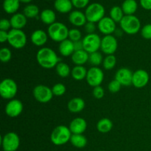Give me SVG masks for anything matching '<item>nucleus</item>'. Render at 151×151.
Masks as SVG:
<instances>
[{
    "instance_id": "f03ea898",
    "label": "nucleus",
    "mask_w": 151,
    "mask_h": 151,
    "mask_svg": "<svg viewBox=\"0 0 151 151\" xmlns=\"http://www.w3.org/2000/svg\"><path fill=\"white\" fill-rule=\"evenodd\" d=\"M72 132L69 127L65 125H58L52 131L50 140L55 145H63L70 142Z\"/></svg>"
},
{
    "instance_id": "f257e3e1",
    "label": "nucleus",
    "mask_w": 151,
    "mask_h": 151,
    "mask_svg": "<svg viewBox=\"0 0 151 151\" xmlns=\"http://www.w3.org/2000/svg\"><path fill=\"white\" fill-rule=\"evenodd\" d=\"M36 60L38 64L44 69H52L60 62L55 52L49 47H42L36 54Z\"/></svg>"
},
{
    "instance_id": "a19ab883",
    "label": "nucleus",
    "mask_w": 151,
    "mask_h": 151,
    "mask_svg": "<svg viewBox=\"0 0 151 151\" xmlns=\"http://www.w3.org/2000/svg\"><path fill=\"white\" fill-rule=\"evenodd\" d=\"M141 35L145 39H151V24H145L142 28Z\"/></svg>"
},
{
    "instance_id": "4c0bfd02",
    "label": "nucleus",
    "mask_w": 151,
    "mask_h": 151,
    "mask_svg": "<svg viewBox=\"0 0 151 151\" xmlns=\"http://www.w3.org/2000/svg\"><path fill=\"white\" fill-rule=\"evenodd\" d=\"M69 40H71L73 42L81 41L82 38V33L78 29L74 28V29H69V36H68Z\"/></svg>"
},
{
    "instance_id": "f3484780",
    "label": "nucleus",
    "mask_w": 151,
    "mask_h": 151,
    "mask_svg": "<svg viewBox=\"0 0 151 151\" xmlns=\"http://www.w3.org/2000/svg\"><path fill=\"white\" fill-rule=\"evenodd\" d=\"M69 128L72 134H83L87 128V122L83 118L77 117L71 121Z\"/></svg>"
},
{
    "instance_id": "dca6fc26",
    "label": "nucleus",
    "mask_w": 151,
    "mask_h": 151,
    "mask_svg": "<svg viewBox=\"0 0 151 151\" xmlns=\"http://www.w3.org/2000/svg\"><path fill=\"white\" fill-rule=\"evenodd\" d=\"M133 74L128 68H120L115 74V79L122 86H128L132 84Z\"/></svg>"
},
{
    "instance_id": "7ed1b4c3",
    "label": "nucleus",
    "mask_w": 151,
    "mask_h": 151,
    "mask_svg": "<svg viewBox=\"0 0 151 151\" xmlns=\"http://www.w3.org/2000/svg\"><path fill=\"white\" fill-rule=\"evenodd\" d=\"M69 31L67 27L61 22H55L50 25L47 29V34L52 41L60 43L67 39L69 36Z\"/></svg>"
},
{
    "instance_id": "58836bf2",
    "label": "nucleus",
    "mask_w": 151,
    "mask_h": 151,
    "mask_svg": "<svg viewBox=\"0 0 151 151\" xmlns=\"http://www.w3.org/2000/svg\"><path fill=\"white\" fill-rule=\"evenodd\" d=\"M121 87H122V85L116 79L111 81L109 83V86H108V88H109V91L111 93H113V94L119 91V90L121 89Z\"/></svg>"
},
{
    "instance_id": "c9c22d12",
    "label": "nucleus",
    "mask_w": 151,
    "mask_h": 151,
    "mask_svg": "<svg viewBox=\"0 0 151 151\" xmlns=\"http://www.w3.org/2000/svg\"><path fill=\"white\" fill-rule=\"evenodd\" d=\"M12 52L7 47H3L0 50V60L3 63H7L11 60Z\"/></svg>"
},
{
    "instance_id": "4be33fe9",
    "label": "nucleus",
    "mask_w": 151,
    "mask_h": 151,
    "mask_svg": "<svg viewBox=\"0 0 151 151\" xmlns=\"http://www.w3.org/2000/svg\"><path fill=\"white\" fill-rule=\"evenodd\" d=\"M58 51L60 54L63 57L72 56V54L75 52L74 42L69 40V38L61 41L59 44Z\"/></svg>"
},
{
    "instance_id": "c756f323",
    "label": "nucleus",
    "mask_w": 151,
    "mask_h": 151,
    "mask_svg": "<svg viewBox=\"0 0 151 151\" xmlns=\"http://www.w3.org/2000/svg\"><path fill=\"white\" fill-rule=\"evenodd\" d=\"M70 142L77 148H83L87 145V139L83 134H72Z\"/></svg>"
},
{
    "instance_id": "8fccbe9b",
    "label": "nucleus",
    "mask_w": 151,
    "mask_h": 151,
    "mask_svg": "<svg viewBox=\"0 0 151 151\" xmlns=\"http://www.w3.org/2000/svg\"><path fill=\"white\" fill-rule=\"evenodd\" d=\"M45 1H52V0H45Z\"/></svg>"
},
{
    "instance_id": "c03bdc74",
    "label": "nucleus",
    "mask_w": 151,
    "mask_h": 151,
    "mask_svg": "<svg viewBox=\"0 0 151 151\" xmlns=\"http://www.w3.org/2000/svg\"><path fill=\"white\" fill-rule=\"evenodd\" d=\"M84 28L87 34H93L96 30V25L93 22H87V23L84 26Z\"/></svg>"
},
{
    "instance_id": "6ab92c4d",
    "label": "nucleus",
    "mask_w": 151,
    "mask_h": 151,
    "mask_svg": "<svg viewBox=\"0 0 151 151\" xmlns=\"http://www.w3.org/2000/svg\"><path fill=\"white\" fill-rule=\"evenodd\" d=\"M69 21L72 24L76 27L85 26L87 23V19L85 13L80 10H74L69 13Z\"/></svg>"
},
{
    "instance_id": "20e7f679",
    "label": "nucleus",
    "mask_w": 151,
    "mask_h": 151,
    "mask_svg": "<svg viewBox=\"0 0 151 151\" xmlns=\"http://www.w3.org/2000/svg\"><path fill=\"white\" fill-rule=\"evenodd\" d=\"M119 25L121 29L128 35H135L141 29L140 20L134 15H125Z\"/></svg>"
},
{
    "instance_id": "b1692460",
    "label": "nucleus",
    "mask_w": 151,
    "mask_h": 151,
    "mask_svg": "<svg viewBox=\"0 0 151 151\" xmlns=\"http://www.w3.org/2000/svg\"><path fill=\"white\" fill-rule=\"evenodd\" d=\"M54 7L60 13H68L72 10L73 4L71 0H55Z\"/></svg>"
},
{
    "instance_id": "09e8293b",
    "label": "nucleus",
    "mask_w": 151,
    "mask_h": 151,
    "mask_svg": "<svg viewBox=\"0 0 151 151\" xmlns=\"http://www.w3.org/2000/svg\"><path fill=\"white\" fill-rule=\"evenodd\" d=\"M19 1H20V2L26 3V4H27V3L31 2V1H32V0H19Z\"/></svg>"
},
{
    "instance_id": "aec40b11",
    "label": "nucleus",
    "mask_w": 151,
    "mask_h": 151,
    "mask_svg": "<svg viewBox=\"0 0 151 151\" xmlns=\"http://www.w3.org/2000/svg\"><path fill=\"white\" fill-rule=\"evenodd\" d=\"M86 106L85 101L81 97H74L71 99L67 104L68 110L74 114L80 113L84 109Z\"/></svg>"
},
{
    "instance_id": "423d86ee",
    "label": "nucleus",
    "mask_w": 151,
    "mask_h": 151,
    "mask_svg": "<svg viewBox=\"0 0 151 151\" xmlns=\"http://www.w3.org/2000/svg\"><path fill=\"white\" fill-rule=\"evenodd\" d=\"M27 35L22 29H11L8 32V44L16 50L24 48L27 44Z\"/></svg>"
},
{
    "instance_id": "1a4fd4ad",
    "label": "nucleus",
    "mask_w": 151,
    "mask_h": 151,
    "mask_svg": "<svg viewBox=\"0 0 151 151\" xmlns=\"http://www.w3.org/2000/svg\"><path fill=\"white\" fill-rule=\"evenodd\" d=\"M1 144L4 151H16L20 145V139L15 132H9L1 138Z\"/></svg>"
},
{
    "instance_id": "6e6552de",
    "label": "nucleus",
    "mask_w": 151,
    "mask_h": 151,
    "mask_svg": "<svg viewBox=\"0 0 151 151\" xmlns=\"http://www.w3.org/2000/svg\"><path fill=\"white\" fill-rule=\"evenodd\" d=\"M101 40L97 34H87L82 40L83 50L88 54L97 52L100 49Z\"/></svg>"
},
{
    "instance_id": "f704fd0d",
    "label": "nucleus",
    "mask_w": 151,
    "mask_h": 151,
    "mask_svg": "<svg viewBox=\"0 0 151 151\" xmlns=\"http://www.w3.org/2000/svg\"><path fill=\"white\" fill-rule=\"evenodd\" d=\"M116 64V58L114 55H107L103 59V66L106 70H111Z\"/></svg>"
},
{
    "instance_id": "72a5a7b5",
    "label": "nucleus",
    "mask_w": 151,
    "mask_h": 151,
    "mask_svg": "<svg viewBox=\"0 0 151 151\" xmlns=\"http://www.w3.org/2000/svg\"><path fill=\"white\" fill-rule=\"evenodd\" d=\"M88 61L92 65V66H97L98 67L100 64L103 62V58L100 52H95L89 54V58Z\"/></svg>"
},
{
    "instance_id": "e433bc0d",
    "label": "nucleus",
    "mask_w": 151,
    "mask_h": 151,
    "mask_svg": "<svg viewBox=\"0 0 151 151\" xmlns=\"http://www.w3.org/2000/svg\"><path fill=\"white\" fill-rule=\"evenodd\" d=\"M52 91L53 94L57 97H60V96L63 95L66 91V88L65 85L63 83H56L52 88Z\"/></svg>"
},
{
    "instance_id": "a18cd8bd",
    "label": "nucleus",
    "mask_w": 151,
    "mask_h": 151,
    "mask_svg": "<svg viewBox=\"0 0 151 151\" xmlns=\"http://www.w3.org/2000/svg\"><path fill=\"white\" fill-rule=\"evenodd\" d=\"M142 7L147 10H151V0H140Z\"/></svg>"
},
{
    "instance_id": "cd10ccee",
    "label": "nucleus",
    "mask_w": 151,
    "mask_h": 151,
    "mask_svg": "<svg viewBox=\"0 0 151 151\" xmlns=\"http://www.w3.org/2000/svg\"><path fill=\"white\" fill-rule=\"evenodd\" d=\"M113 128V122L108 118H103L98 121L97 124V129L99 132L106 134L111 131Z\"/></svg>"
},
{
    "instance_id": "a878e982",
    "label": "nucleus",
    "mask_w": 151,
    "mask_h": 151,
    "mask_svg": "<svg viewBox=\"0 0 151 151\" xmlns=\"http://www.w3.org/2000/svg\"><path fill=\"white\" fill-rule=\"evenodd\" d=\"M20 7L19 0H4L3 9L8 14H15Z\"/></svg>"
},
{
    "instance_id": "de8ad7c7",
    "label": "nucleus",
    "mask_w": 151,
    "mask_h": 151,
    "mask_svg": "<svg viewBox=\"0 0 151 151\" xmlns=\"http://www.w3.org/2000/svg\"><path fill=\"white\" fill-rule=\"evenodd\" d=\"M74 47H75V51H79V50H83V45L82 40L76 41V42H74Z\"/></svg>"
},
{
    "instance_id": "3c124183",
    "label": "nucleus",
    "mask_w": 151,
    "mask_h": 151,
    "mask_svg": "<svg viewBox=\"0 0 151 151\" xmlns=\"http://www.w3.org/2000/svg\"><path fill=\"white\" fill-rule=\"evenodd\" d=\"M100 151H106V150H100Z\"/></svg>"
},
{
    "instance_id": "2f4dec72",
    "label": "nucleus",
    "mask_w": 151,
    "mask_h": 151,
    "mask_svg": "<svg viewBox=\"0 0 151 151\" xmlns=\"http://www.w3.org/2000/svg\"><path fill=\"white\" fill-rule=\"evenodd\" d=\"M125 13H124L123 10H122V7H119V6H114L109 12V17L111 18L116 23H120L122 19L125 16Z\"/></svg>"
},
{
    "instance_id": "473e14b6",
    "label": "nucleus",
    "mask_w": 151,
    "mask_h": 151,
    "mask_svg": "<svg viewBox=\"0 0 151 151\" xmlns=\"http://www.w3.org/2000/svg\"><path fill=\"white\" fill-rule=\"evenodd\" d=\"M23 13L27 18L33 19L39 14V8L35 4H28L24 8Z\"/></svg>"
},
{
    "instance_id": "39448f33",
    "label": "nucleus",
    "mask_w": 151,
    "mask_h": 151,
    "mask_svg": "<svg viewBox=\"0 0 151 151\" xmlns=\"http://www.w3.org/2000/svg\"><path fill=\"white\" fill-rule=\"evenodd\" d=\"M105 8L101 4L97 2L92 3L88 5L85 11L87 22L98 23L102 19L105 17Z\"/></svg>"
},
{
    "instance_id": "a211bd4d",
    "label": "nucleus",
    "mask_w": 151,
    "mask_h": 151,
    "mask_svg": "<svg viewBox=\"0 0 151 151\" xmlns=\"http://www.w3.org/2000/svg\"><path fill=\"white\" fill-rule=\"evenodd\" d=\"M48 34L42 29H36L31 34V42L36 47H43L48 40Z\"/></svg>"
},
{
    "instance_id": "9b49d317",
    "label": "nucleus",
    "mask_w": 151,
    "mask_h": 151,
    "mask_svg": "<svg viewBox=\"0 0 151 151\" xmlns=\"http://www.w3.org/2000/svg\"><path fill=\"white\" fill-rule=\"evenodd\" d=\"M86 79L87 83L93 88L100 86L104 80L103 71L97 66H92L87 72Z\"/></svg>"
},
{
    "instance_id": "9d476101",
    "label": "nucleus",
    "mask_w": 151,
    "mask_h": 151,
    "mask_svg": "<svg viewBox=\"0 0 151 151\" xmlns=\"http://www.w3.org/2000/svg\"><path fill=\"white\" fill-rule=\"evenodd\" d=\"M32 94L35 100L41 103H47L51 101L53 94L52 88L45 85H38L33 88Z\"/></svg>"
},
{
    "instance_id": "0eeeda50",
    "label": "nucleus",
    "mask_w": 151,
    "mask_h": 151,
    "mask_svg": "<svg viewBox=\"0 0 151 151\" xmlns=\"http://www.w3.org/2000/svg\"><path fill=\"white\" fill-rule=\"evenodd\" d=\"M18 92V86L11 78H5L0 83V94L5 100H13Z\"/></svg>"
},
{
    "instance_id": "f8f14e48",
    "label": "nucleus",
    "mask_w": 151,
    "mask_h": 151,
    "mask_svg": "<svg viewBox=\"0 0 151 151\" xmlns=\"http://www.w3.org/2000/svg\"><path fill=\"white\" fill-rule=\"evenodd\" d=\"M118 48V42L116 38L114 35H105L101 40L100 50L102 52L107 55H114Z\"/></svg>"
},
{
    "instance_id": "49530a36",
    "label": "nucleus",
    "mask_w": 151,
    "mask_h": 151,
    "mask_svg": "<svg viewBox=\"0 0 151 151\" xmlns=\"http://www.w3.org/2000/svg\"><path fill=\"white\" fill-rule=\"evenodd\" d=\"M8 39V32L0 30V42L4 43Z\"/></svg>"
},
{
    "instance_id": "2eb2a0df",
    "label": "nucleus",
    "mask_w": 151,
    "mask_h": 151,
    "mask_svg": "<svg viewBox=\"0 0 151 151\" xmlns=\"http://www.w3.org/2000/svg\"><path fill=\"white\" fill-rule=\"evenodd\" d=\"M24 106L22 102L17 99L10 100L5 106V113L8 116L15 118L19 116L23 111Z\"/></svg>"
},
{
    "instance_id": "79ce46f5",
    "label": "nucleus",
    "mask_w": 151,
    "mask_h": 151,
    "mask_svg": "<svg viewBox=\"0 0 151 151\" xmlns=\"http://www.w3.org/2000/svg\"><path fill=\"white\" fill-rule=\"evenodd\" d=\"M74 7L76 8L81 9L86 7H88L89 0H71Z\"/></svg>"
},
{
    "instance_id": "603ef678",
    "label": "nucleus",
    "mask_w": 151,
    "mask_h": 151,
    "mask_svg": "<svg viewBox=\"0 0 151 151\" xmlns=\"http://www.w3.org/2000/svg\"><path fill=\"white\" fill-rule=\"evenodd\" d=\"M150 15H151V13H150Z\"/></svg>"
},
{
    "instance_id": "393cba45",
    "label": "nucleus",
    "mask_w": 151,
    "mask_h": 151,
    "mask_svg": "<svg viewBox=\"0 0 151 151\" xmlns=\"http://www.w3.org/2000/svg\"><path fill=\"white\" fill-rule=\"evenodd\" d=\"M40 19L44 24L47 25H51L55 23L56 20L55 13L51 9H44L40 14Z\"/></svg>"
},
{
    "instance_id": "7c9ffc66",
    "label": "nucleus",
    "mask_w": 151,
    "mask_h": 151,
    "mask_svg": "<svg viewBox=\"0 0 151 151\" xmlns=\"http://www.w3.org/2000/svg\"><path fill=\"white\" fill-rule=\"evenodd\" d=\"M55 70L58 75L62 78L69 77L72 72V70H71L69 65L66 63H63V62H59L58 63L57 66H55Z\"/></svg>"
},
{
    "instance_id": "412c9836",
    "label": "nucleus",
    "mask_w": 151,
    "mask_h": 151,
    "mask_svg": "<svg viewBox=\"0 0 151 151\" xmlns=\"http://www.w3.org/2000/svg\"><path fill=\"white\" fill-rule=\"evenodd\" d=\"M27 18L24 15V13H16L13 14L10 19L12 29H23L26 26L27 22Z\"/></svg>"
},
{
    "instance_id": "5701e85b",
    "label": "nucleus",
    "mask_w": 151,
    "mask_h": 151,
    "mask_svg": "<svg viewBox=\"0 0 151 151\" xmlns=\"http://www.w3.org/2000/svg\"><path fill=\"white\" fill-rule=\"evenodd\" d=\"M88 58L89 54L84 50L75 51L72 55V61L75 63V66H83L88 61Z\"/></svg>"
},
{
    "instance_id": "ddd939ff",
    "label": "nucleus",
    "mask_w": 151,
    "mask_h": 151,
    "mask_svg": "<svg viewBox=\"0 0 151 151\" xmlns=\"http://www.w3.org/2000/svg\"><path fill=\"white\" fill-rule=\"evenodd\" d=\"M97 28L103 35H112L116 29V22L111 17L105 16L97 23Z\"/></svg>"
},
{
    "instance_id": "c85d7f7f",
    "label": "nucleus",
    "mask_w": 151,
    "mask_h": 151,
    "mask_svg": "<svg viewBox=\"0 0 151 151\" xmlns=\"http://www.w3.org/2000/svg\"><path fill=\"white\" fill-rule=\"evenodd\" d=\"M88 70L83 66H75L72 69L71 75L75 81H82L86 78Z\"/></svg>"
},
{
    "instance_id": "37998d69",
    "label": "nucleus",
    "mask_w": 151,
    "mask_h": 151,
    "mask_svg": "<svg viewBox=\"0 0 151 151\" xmlns=\"http://www.w3.org/2000/svg\"><path fill=\"white\" fill-rule=\"evenodd\" d=\"M10 27H11V24H10V21L8 19H2L0 21V30L3 31H10Z\"/></svg>"
},
{
    "instance_id": "bb28decb",
    "label": "nucleus",
    "mask_w": 151,
    "mask_h": 151,
    "mask_svg": "<svg viewBox=\"0 0 151 151\" xmlns=\"http://www.w3.org/2000/svg\"><path fill=\"white\" fill-rule=\"evenodd\" d=\"M121 7L125 15H134L137 10L138 4L136 0H125Z\"/></svg>"
},
{
    "instance_id": "ea45409f",
    "label": "nucleus",
    "mask_w": 151,
    "mask_h": 151,
    "mask_svg": "<svg viewBox=\"0 0 151 151\" xmlns=\"http://www.w3.org/2000/svg\"><path fill=\"white\" fill-rule=\"evenodd\" d=\"M92 94L94 96V98L97 99V100H100L103 98L105 95V91L104 88L101 86H98L93 88Z\"/></svg>"
},
{
    "instance_id": "4468645a",
    "label": "nucleus",
    "mask_w": 151,
    "mask_h": 151,
    "mask_svg": "<svg viewBox=\"0 0 151 151\" xmlns=\"http://www.w3.org/2000/svg\"><path fill=\"white\" fill-rule=\"evenodd\" d=\"M150 76L147 71L144 69H138L133 74L132 85L137 88H144L147 85Z\"/></svg>"
}]
</instances>
